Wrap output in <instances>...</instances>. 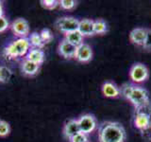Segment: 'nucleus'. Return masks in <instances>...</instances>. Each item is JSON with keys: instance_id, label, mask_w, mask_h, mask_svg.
<instances>
[{"instance_id": "nucleus-3", "label": "nucleus", "mask_w": 151, "mask_h": 142, "mask_svg": "<svg viewBox=\"0 0 151 142\" xmlns=\"http://www.w3.org/2000/svg\"><path fill=\"white\" fill-rule=\"evenodd\" d=\"M127 99L133 104L136 109H138V111L149 104L148 92L140 86H133Z\"/></svg>"}, {"instance_id": "nucleus-31", "label": "nucleus", "mask_w": 151, "mask_h": 142, "mask_svg": "<svg viewBox=\"0 0 151 142\" xmlns=\"http://www.w3.org/2000/svg\"><path fill=\"white\" fill-rule=\"evenodd\" d=\"M88 142H89V141H88Z\"/></svg>"}, {"instance_id": "nucleus-16", "label": "nucleus", "mask_w": 151, "mask_h": 142, "mask_svg": "<svg viewBox=\"0 0 151 142\" xmlns=\"http://www.w3.org/2000/svg\"><path fill=\"white\" fill-rule=\"evenodd\" d=\"M102 93L107 98H116L120 95L121 91L113 83L106 82L102 85Z\"/></svg>"}, {"instance_id": "nucleus-15", "label": "nucleus", "mask_w": 151, "mask_h": 142, "mask_svg": "<svg viewBox=\"0 0 151 142\" xmlns=\"http://www.w3.org/2000/svg\"><path fill=\"white\" fill-rule=\"evenodd\" d=\"M26 59L40 65L45 61V53L40 49H30L26 55Z\"/></svg>"}, {"instance_id": "nucleus-18", "label": "nucleus", "mask_w": 151, "mask_h": 142, "mask_svg": "<svg viewBox=\"0 0 151 142\" xmlns=\"http://www.w3.org/2000/svg\"><path fill=\"white\" fill-rule=\"evenodd\" d=\"M27 39H28V42H29L30 46H32V49H41L42 47L45 46L40 33H38V32L31 33Z\"/></svg>"}, {"instance_id": "nucleus-2", "label": "nucleus", "mask_w": 151, "mask_h": 142, "mask_svg": "<svg viewBox=\"0 0 151 142\" xmlns=\"http://www.w3.org/2000/svg\"><path fill=\"white\" fill-rule=\"evenodd\" d=\"M29 49L30 45L27 38H17L5 47L4 54L9 59H16L26 56Z\"/></svg>"}, {"instance_id": "nucleus-4", "label": "nucleus", "mask_w": 151, "mask_h": 142, "mask_svg": "<svg viewBox=\"0 0 151 142\" xmlns=\"http://www.w3.org/2000/svg\"><path fill=\"white\" fill-rule=\"evenodd\" d=\"M78 22L77 18L72 16H63L59 18L55 22V27L63 33H68L71 31L77 30L78 28Z\"/></svg>"}, {"instance_id": "nucleus-28", "label": "nucleus", "mask_w": 151, "mask_h": 142, "mask_svg": "<svg viewBox=\"0 0 151 142\" xmlns=\"http://www.w3.org/2000/svg\"><path fill=\"white\" fill-rule=\"evenodd\" d=\"M143 47L145 50L151 51V30H147L146 38H145V41L143 45Z\"/></svg>"}, {"instance_id": "nucleus-20", "label": "nucleus", "mask_w": 151, "mask_h": 142, "mask_svg": "<svg viewBox=\"0 0 151 142\" xmlns=\"http://www.w3.org/2000/svg\"><path fill=\"white\" fill-rule=\"evenodd\" d=\"M94 24V33L96 34H104L108 30V27L106 22L103 19H97L93 21Z\"/></svg>"}, {"instance_id": "nucleus-6", "label": "nucleus", "mask_w": 151, "mask_h": 142, "mask_svg": "<svg viewBox=\"0 0 151 142\" xmlns=\"http://www.w3.org/2000/svg\"><path fill=\"white\" fill-rule=\"evenodd\" d=\"M9 28L13 34L18 38H28L29 36V25L24 18H18L14 20Z\"/></svg>"}, {"instance_id": "nucleus-11", "label": "nucleus", "mask_w": 151, "mask_h": 142, "mask_svg": "<svg viewBox=\"0 0 151 142\" xmlns=\"http://www.w3.org/2000/svg\"><path fill=\"white\" fill-rule=\"evenodd\" d=\"M78 30L81 33L83 37L92 36L94 34V24L91 19H82L78 22Z\"/></svg>"}, {"instance_id": "nucleus-10", "label": "nucleus", "mask_w": 151, "mask_h": 142, "mask_svg": "<svg viewBox=\"0 0 151 142\" xmlns=\"http://www.w3.org/2000/svg\"><path fill=\"white\" fill-rule=\"evenodd\" d=\"M146 33H147V30H146V28H136L130 31L129 39L132 44L143 46L144 43L145 41V38H146Z\"/></svg>"}, {"instance_id": "nucleus-5", "label": "nucleus", "mask_w": 151, "mask_h": 142, "mask_svg": "<svg viewBox=\"0 0 151 142\" xmlns=\"http://www.w3.org/2000/svg\"><path fill=\"white\" fill-rule=\"evenodd\" d=\"M148 69L143 64H135L129 70V78L133 83H140L148 78Z\"/></svg>"}, {"instance_id": "nucleus-26", "label": "nucleus", "mask_w": 151, "mask_h": 142, "mask_svg": "<svg viewBox=\"0 0 151 142\" xmlns=\"http://www.w3.org/2000/svg\"><path fill=\"white\" fill-rule=\"evenodd\" d=\"M9 27L11 26H9V23L8 19L4 15L0 16V33L6 31Z\"/></svg>"}, {"instance_id": "nucleus-14", "label": "nucleus", "mask_w": 151, "mask_h": 142, "mask_svg": "<svg viewBox=\"0 0 151 142\" xmlns=\"http://www.w3.org/2000/svg\"><path fill=\"white\" fill-rule=\"evenodd\" d=\"M21 69H22V72L24 73V75L32 77V76H35L38 72H39L40 65L25 59L21 64Z\"/></svg>"}, {"instance_id": "nucleus-22", "label": "nucleus", "mask_w": 151, "mask_h": 142, "mask_svg": "<svg viewBox=\"0 0 151 142\" xmlns=\"http://www.w3.org/2000/svg\"><path fill=\"white\" fill-rule=\"evenodd\" d=\"M40 35L42 37V40L44 42V44H48L49 42L52 41L53 39V35H52V32L50 31V30L48 28H44L42 30V31L40 32Z\"/></svg>"}, {"instance_id": "nucleus-7", "label": "nucleus", "mask_w": 151, "mask_h": 142, "mask_svg": "<svg viewBox=\"0 0 151 142\" xmlns=\"http://www.w3.org/2000/svg\"><path fill=\"white\" fill-rule=\"evenodd\" d=\"M78 122L80 132L85 135L91 134L92 132L96 130V128L97 126L96 117L93 115H90V114H86V115L81 116L78 120Z\"/></svg>"}, {"instance_id": "nucleus-30", "label": "nucleus", "mask_w": 151, "mask_h": 142, "mask_svg": "<svg viewBox=\"0 0 151 142\" xmlns=\"http://www.w3.org/2000/svg\"><path fill=\"white\" fill-rule=\"evenodd\" d=\"M148 117H149V129L151 130V112L148 114Z\"/></svg>"}, {"instance_id": "nucleus-24", "label": "nucleus", "mask_w": 151, "mask_h": 142, "mask_svg": "<svg viewBox=\"0 0 151 142\" xmlns=\"http://www.w3.org/2000/svg\"><path fill=\"white\" fill-rule=\"evenodd\" d=\"M42 6L47 9H53L59 5V1L57 0H42Z\"/></svg>"}, {"instance_id": "nucleus-23", "label": "nucleus", "mask_w": 151, "mask_h": 142, "mask_svg": "<svg viewBox=\"0 0 151 142\" xmlns=\"http://www.w3.org/2000/svg\"><path fill=\"white\" fill-rule=\"evenodd\" d=\"M59 5L61 9L69 11V9H73L76 7L77 2L74 0H61V1H59Z\"/></svg>"}, {"instance_id": "nucleus-17", "label": "nucleus", "mask_w": 151, "mask_h": 142, "mask_svg": "<svg viewBox=\"0 0 151 142\" xmlns=\"http://www.w3.org/2000/svg\"><path fill=\"white\" fill-rule=\"evenodd\" d=\"M83 38L84 37L81 35V33H80L78 30L68 32V33H65L64 34V39L67 42L71 43L72 45L76 46L77 47L83 44Z\"/></svg>"}, {"instance_id": "nucleus-1", "label": "nucleus", "mask_w": 151, "mask_h": 142, "mask_svg": "<svg viewBox=\"0 0 151 142\" xmlns=\"http://www.w3.org/2000/svg\"><path fill=\"white\" fill-rule=\"evenodd\" d=\"M99 142H124L126 131L120 123L106 121L98 128Z\"/></svg>"}, {"instance_id": "nucleus-19", "label": "nucleus", "mask_w": 151, "mask_h": 142, "mask_svg": "<svg viewBox=\"0 0 151 142\" xmlns=\"http://www.w3.org/2000/svg\"><path fill=\"white\" fill-rule=\"evenodd\" d=\"M12 76V70L5 65H0V83H6L11 80Z\"/></svg>"}, {"instance_id": "nucleus-27", "label": "nucleus", "mask_w": 151, "mask_h": 142, "mask_svg": "<svg viewBox=\"0 0 151 142\" xmlns=\"http://www.w3.org/2000/svg\"><path fill=\"white\" fill-rule=\"evenodd\" d=\"M133 86L134 85H132V84H129V83H126V84H124L122 86V88H121V93L123 94V96H124L126 99H127L129 98V94H130V92H131V90H132V88H133Z\"/></svg>"}, {"instance_id": "nucleus-29", "label": "nucleus", "mask_w": 151, "mask_h": 142, "mask_svg": "<svg viewBox=\"0 0 151 142\" xmlns=\"http://www.w3.org/2000/svg\"><path fill=\"white\" fill-rule=\"evenodd\" d=\"M4 15V9H3V4L2 2L0 1V16H3Z\"/></svg>"}, {"instance_id": "nucleus-8", "label": "nucleus", "mask_w": 151, "mask_h": 142, "mask_svg": "<svg viewBox=\"0 0 151 142\" xmlns=\"http://www.w3.org/2000/svg\"><path fill=\"white\" fill-rule=\"evenodd\" d=\"M93 58V50L91 46L87 44L80 45L77 47V51H76L75 59L79 63H88Z\"/></svg>"}, {"instance_id": "nucleus-21", "label": "nucleus", "mask_w": 151, "mask_h": 142, "mask_svg": "<svg viewBox=\"0 0 151 142\" xmlns=\"http://www.w3.org/2000/svg\"><path fill=\"white\" fill-rule=\"evenodd\" d=\"M11 133V126L5 120H0V136L5 137L9 135Z\"/></svg>"}, {"instance_id": "nucleus-9", "label": "nucleus", "mask_w": 151, "mask_h": 142, "mask_svg": "<svg viewBox=\"0 0 151 142\" xmlns=\"http://www.w3.org/2000/svg\"><path fill=\"white\" fill-rule=\"evenodd\" d=\"M59 53L65 59H73L75 58L77 46L72 45L71 43L63 39L59 45Z\"/></svg>"}, {"instance_id": "nucleus-25", "label": "nucleus", "mask_w": 151, "mask_h": 142, "mask_svg": "<svg viewBox=\"0 0 151 142\" xmlns=\"http://www.w3.org/2000/svg\"><path fill=\"white\" fill-rule=\"evenodd\" d=\"M70 142H88V135H85L83 133H78L73 137L69 139Z\"/></svg>"}, {"instance_id": "nucleus-13", "label": "nucleus", "mask_w": 151, "mask_h": 142, "mask_svg": "<svg viewBox=\"0 0 151 142\" xmlns=\"http://www.w3.org/2000/svg\"><path fill=\"white\" fill-rule=\"evenodd\" d=\"M134 125L137 129L144 132L149 128V117L148 114L144 112H138L134 118Z\"/></svg>"}, {"instance_id": "nucleus-12", "label": "nucleus", "mask_w": 151, "mask_h": 142, "mask_svg": "<svg viewBox=\"0 0 151 142\" xmlns=\"http://www.w3.org/2000/svg\"><path fill=\"white\" fill-rule=\"evenodd\" d=\"M80 133L78 120H69L65 122L63 126V135L66 138L70 139L77 134Z\"/></svg>"}]
</instances>
